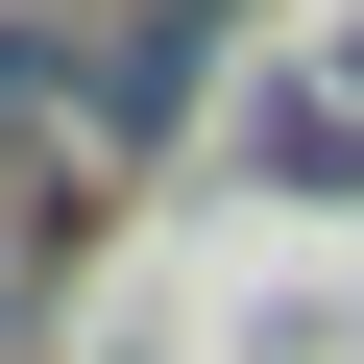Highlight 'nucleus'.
I'll return each instance as SVG.
<instances>
[{
    "instance_id": "1",
    "label": "nucleus",
    "mask_w": 364,
    "mask_h": 364,
    "mask_svg": "<svg viewBox=\"0 0 364 364\" xmlns=\"http://www.w3.org/2000/svg\"><path fill=\"white\" fill-rule=\"evenodd\" d=\"M73 243H97V170H25V146H0V364L49 340V291H73Z\"/></svg>"
},
{
    "instance_id": "2",
    "label": "nucleus",
    "mask_w": 364,
    "mask_h": 364,
    "mask_svg": "<svg viewBox=\"0 0 364 364\" xmlns=\"http://www.w3.org/2000/svg\"><path fill=\"white\" fill-rule=\"evenodd\" d=\"M267 170H291V195H364V97L291 73V97H267Z\"/></svg>"
},
{
    "instance_id": "3",
    "label": "nucleus",
    "mask_w": 364,
    "mask_h": 364,
    "mask_svg": "<svg viewBox=\"0 0 364 364\" xmlns=\"http://www.w3.org/2000/svg\"><path fill=\"white\" fill-rule=\"evenodd\" d=\"M0 25H73V49H97V0H0Z\"/></svg>"
},
{
    "instance_id": "4",
    "label": "nucleus",
    "mask_w": 364,
    "mask_h": 364,
    "mask_svg": "<svg viewBox=\"0 0 364 364\" xmlns=\"http://www.w3.org/2000/svg\"><path fill=\"white\" fill-rule=\"evenodd\" d=\"M170 25H195V49H219V25H243V0H170Z\"/></svg>"
}]
</instances>
